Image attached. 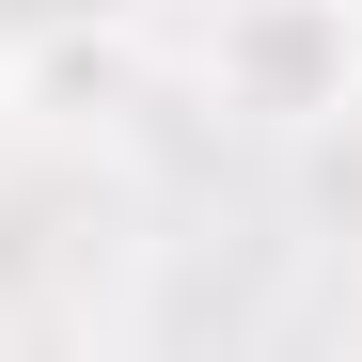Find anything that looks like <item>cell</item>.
Segmentation results:
<instances>
[{"mask_svg":"<svg viewBox=\"0 0 362 362\" xmlns=\"http://www.w3.org/2000/svg\"><path fill=\"white\" fill-rule=\"evenodd\" d=\"M346 16H362V0H346Z\"/></svg>","mask_w":362,"mask_h":362,"instance_id":"cell-3","label":"cell"},{"mask_svg":"<svg viewBox=\"0 0 362 362\" xmlns=\"http://www.w3.org/2000/svg\"><path fill=\"white\" fill-rule=\"evenodd\" d=\"M205 95L236 110V127L315 142L331 110L362 95V16H346V0H221V32H205Z\"/></svg>","mask_w":362,"mask_h":362,"instance_id":"cell-1","label":"cell"},{"mask_svg":"<svg viewBox=\"0 0 362 362\" xmlns=\"http://www.w3.org/2000/svg\"><path fill=\"white\" fill-rule=\"evenodd\" d=\"M142 0H0V32L16 47H95V32H127Z\"/></svg>","mask_w":362,"mask_h":362,"instance_id":"cell-2","label":"cell"}]
</instances>
